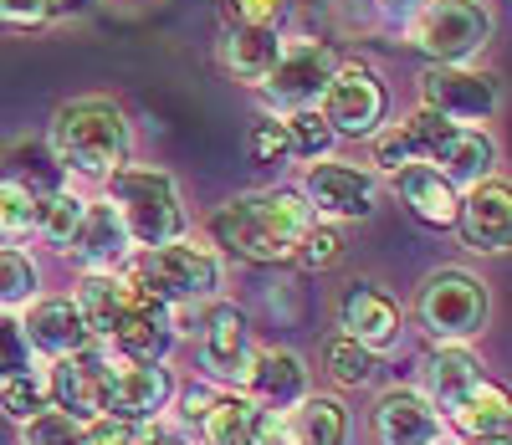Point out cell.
<instances>
[{
    "label": "cell",
    "instance_id": "cell-19",
    "mask_svg": "<svg viewBox=\"0 0 512 445\" xmlns=\"http://www.w3.org/2000/svg\"><path fill=\"white\" fill-rule=\"evenodd\" d=\"M26 333H31L36 348L57 353V359H67V353H77V348L93 343V333H88V323H82V313H77L72 297H41V302L31 307V318H26Z\"/></svg>",
    "mask_w": 512,
    "mask_h": 445
},
{
    "label": "cell",
    "instance_id": "cell-40",
    "mask_svg": "<svg viewBox=\"0 0 512 445\" xmlns=\"http://www.w3.org/2000/svg\"><path fill=\"white\" fill-rule=\"evenodd\" d=\"M52 16V0H0V21L6 26H41Z\"/></svg>",
    "mask_w": 512,
    "mask_h": 445
},
{
    "label": "cell",
    "instance_id": "cell-22",
    "mask_svg": "<svg viewBox=\"0 0 512 445\" xmlns=\"http://www.w3.org/2000/svg\"><path fill=\"white\" fill-rule=\"evenodd\" d=\"M246 389L262 394L267 410H287V405H297V399H308V394H303V389H308V369H303V359H297V353H287V348L256 353Z\"/></svg>",
    "mask_w": 512,
    "mask_h": 445
},
{
    "label": "cell",
    "instance_id": "cell-23",
    "mask_svg": "<svg viewBox=\"0 0 512 445\" xmlns=\"http://www.w3.org/2000/svg\"><path fill=\"white\" fill-rule=\"evenodd\" d=\"M72 246H77V261L82 266H98V272H103V266H113L123 256V246H128L123 215L113 205H88V210H82V226H77Z\"/></svg>",
    "mask_w": 512,
    "mask_h": 445
},
{
    "label": "cell",
    "instance_id": "cell-7",
    "mask_svg": "<svg viewBox=\"0 0 512 445\" xmlns=\"http://www.w3.org/2000/svg\"><path fill=\"white\" fill-rule=\"evenodd\" d=\"M420 98L431 113L451 118V123H472L487 118L502 98V87L492 72H472V67H456V62H436L420 72Z\"/></svg>",
    "mask_w": 512,
    "mask_h": 445
},
{
    "label": "cell",
    "instance_id": "cell-43",
    "mask_svg": "<svg viewBox=\"0 0 512 445\" xmlns=\"http://www.w3.org/2000/svg\"><path fill=\"white\" fill-rule=\"evenodd\" d=\"M472 445H507V435H492V440H472Z\"/></svg>",
    "mask_w": 512,
    "mask_h": 445
},
{
    "label": "cell",
    "instance_id": "cell-38",
    "mask_svg": "<svg viewBox=\"0 0 512 445\" xmlns=\"http://www.w3.org/2000/svg\"><path fill=\"white\" fill-rule=\"evenodd\" d=\"M11 374H26V338L6 313H0V379H11Z\"/></svg>",
    "mask_w": 512,
    "mask_h": 445
},
{
    "label": "cell",
    "instance_id": "cell-41",
    "mask_svg": "<svg viewBox=\"0 0 512 445\" xmlns=\"http://www.w3.org/2000/svg\"><path fill=\"white\" fill-rule=\"evenodd\" d=\"M210 405H216V394H210L205 384H190V389L180 394V415H185V420H205Z\"/></svg>",
    "mask_w": 512,
    "mask_h": 445
},
{
    "label": "cell",
    "instance_id": "cell-15",
    "mask_svg": "<svg viewBox=\"0 0 512 445\" xmlns=\"http://www.w3.org/2000/svg\"><path fill=\"white\" fill-rule=\"evenodd\" d=\"M200 359H205V369L216 374V379H236V384L251 379V364H256V353H251V328H246V318L236 313V307H216V313L205 318Z\"/></svg>",
    "mask_w": 512,
    "mask_h": 445
},
{
    "label": "cell",
    "instance_id": "cell-28",
    "mask_svg": "<svg viewBox=\"0 0 512 445\" xmlns=\"http://www.w3.org/2000/svg\"><path fill=\"white\" fill-rule=\"evenodd\" d=\"M82 210H88V205H82L77 195H67V190L41 195L36 200V231L47 241H57V246H67L77 236V226H82Z\"/></svg>",
    "mask_w": 512,
    "mask_h": 445
},
{
    "label": "cell",
    "instance_id": "cell-42",
    "mask_svg": "<svg viewBox=\"0 0 512 445\" xmlns=\"http://www.w3.org/2000/svg\"><path fill=\"white\" fill-rule=\"evenodd\" d=\"M139 445H180V435H164V430H154V435H144Z\"/></svg>",
    "mask_w": 512,
    "mask_h": 445
},
{
    "label": "cell",
    "instance_id": "cell-34",
    "mask_svg": "<svg viewBox=\"0 0 512 445\" xmlns=\"http://www.w3.org/2000/svg\"><path fill=\"white\" fill-rule=\"evenodd\" d=\"M36 292V266L21 251H0V307H16Z\"/></svg>",
    "mask_w": 512,
    "mask_h": 445
},
{
    "label": "cell",
    "instance_id": "cell-11",
    "mask_svg": "<svg viewBox=\"0 0 512 445\" xmlns=\"http://www.w3.org/2000/svg\"><path fill=\"white\" fill-rule=\"evenodd\" d=\"M328 77H333V57L318 47V41H303V47H282V57H277V67H272V77L262 87H267V98L277 108L303 113V108H313L323 98Z\"/></svg>",
    "mask_w": 512,
    "mask_h": 445
},
{
    "label": "cell",
    "instance_id": "cell-24",
    "mask_svg": "<svg viewBox=\"0 0 512 445\" xmlns=\"http://www.w3.org/2000/svg\"><path fill=\"white\" fill-rule=\"evenodd\" d=\"M128 307H134V287H128V277L98 272L77 292V313H82V323H88V333H98V338H108L118 328V318L128 313Z\"/></svg>",
    "mask_w": 512,
    "mask_h": 445
},
{
    "label": "cell",
    "instance_id": "cell-16",
    "mask_svg": "<svg viewBox=\"0 0 512 445\" xmlns=\"http://www.w3.org/2000/svg\"><path fill=\"white\" fill-rule=\"evenodd\" d=\"M395 190H400L405 210L420 220V226H436V231L456 226L461 200H456V185L446 180V174H436V164H405V169H395Z\"/></svg>",
    "mask_w": 512,
    "mask_h": 445
},
{
    "label": "cell",
    "instance_id": "cell-25",
    "mask_svg": "<svg viewBox=\"0 0 512 445\" xmlns=\"http://www.w3.org/2000/svg\"><path fill=\"white\" fill-rule=\"evenodd\" d=\"M349 435V415L338 399L313 394V399H297V415H292V445H344Z\"/></svg>",
    "mask_w": 512,
    "mask_h": 445
},
{
    "label": "cell",
    "instance_id": "cell-5",
    "mask_svg": "<svg viewBox=\"0 0 512 445\" xmlns=\"http://www.w3.org/2000/svg\"><path fill=\"white\" fill-rule=\"evenodd\" d=\"M487 307H492L487 287L472 272H461V266H441V272H431L420 287V323L441 343L477 338L487 328Z\"/></svg>",
    "mask_w": 512,
    "mask_h": 445
},
{
    "label": "cell",
    "instance_id": "cell-6",
    "mask_svg": "<svg viewBox=\"0 0 512 445\" xmlns=\"http://www.w3.org/2000/svg\"><path fill=\"white\" fill-rule=\"evenodd\" d=\"M492 36V16L482 0H431L415 16V47H425L436 62H466L472 52L487 47Z\"/></svg>",
    "mask_w": 512,
    "mask_h": 445
},
{
    "label": "cell",
    "instance_id": "cell-2",
    "mask_svg": "<svg viewBox=\"0 0 512 445\" xmlns=\"http://www.w3.org/2000/svg\"><path fill=\"white\" fill-rule=\"evenodd\" d=\"M52 159L77 174H113L128 159V118L108 98L62 103L52 118Z\"/></svg>",
    "mask_w": 512,
    "mask_h": 445
},
{
    "label": "cell",
    "instance_id": "cell-36",
    "mask_svg": "<svg viewBox=\"0 0 512 445\" xmlns=\"http://www.w3.org/2000/svg\"><path fill=\"white\" fill-rule=\"evenodd\" d=\"M26 445H77V420L72 415H36V420H26Z\"/></svg>",
    "mask_w": 512,
    "mask_h": 445
},
{
    "label": "cell",
    "instance_id": "cell-3",
    "mask_svg": "<svg viewBox=\"0 0 512 445\" xmlns=\"http://www.w3.org/2000/svg\"><path fill=\"white\" fill-rule=\"evenodd\" d=\"M113 210L123 215V231L139 246H164L180 241L185 231V210L175 195V180L159 169H113Z\"/></svg>",
    "mask_w": 512,
    "mask_h": 445
},
{
    "label": "cell",
    "instance_id": "cell-26",
    "mask_svg": "<svg viewBox=\"0 0 512 445\" xmlns=\"http://www.w3.org/2000/svg\"><path fill=\"white\" fill-rule=\"evenodd\" d=\"M456 425L472 435V440H492V435H507V394L492 389V384H477L472 394L456 405Z\"/></svg>",
    "mask_w": 512,
    "mask_h": 445
},
{
    "label": "cell",
    "instance_id": "cell-21",
    "mask_svg": "<svg viewBox=\"0 0 512 445\" xmlns=\"http://www.w3.org/2000/svg\"><path fill=\"white\" fill-rule=\"evenodd\" d=\"M431 164H441L436 174H446L451 185H482L487 174H492V164H497V149H492V139L482 128H451V139L436 149V159Z\"/></svg>",
    "mask_w": 512,
    "mask_h": 445
},
{
    "label": "cell",
    "instance_id": "cell-12",
    "mask_svg": "<svg viewBox=\"0 0 512 445\" xmlns=\"http://www.w3.org/2000/svg\"><path fill=\"white\" fill-rule=\"evenodd\" d=\"M103 364H108V353L88 343V348L67 353V359H57V369L47 379V394L57 399V410L72 415L77 425L103 415Z\"/></svg>",
    "mask_w": 512,
    "mask_h": 445
},
{
    "label": "cell",
    "instance_id": "cell-32",
    "mask_svg": "<svg viewBox=\"0 0 512 445\" xmlns=\"http://www.w3.org/2000/svg\"><path fill=\"white\" fill-rule=\"evenodd\" d=\"M47 384H41V379H31V374H11L6 379V389H0V405H6V415L11 420H36V415H47Z\"/></svg>",
    "mask_w": 512,
    "mask_h": 445
},
{
    "label": "cell",
    "instance_id": "cell-1",
    "mask_svg": "<svg viewBox=\"0 0 512 445\" xmlns=\"http://www.w3.org/2000/svg\"><path fill=\"white\" fill-rule=\"evenodd\" d=\"M308 226H313V210L297 190H262V195L226 200L210 220L216 241L241 261H287Z\"/></svg>",
    "mask_w": 512,
    "mask_h": 445
},
{
    "label": "cell",
    "instance_id": "cell-4",
    "mask_svg": "<svg viewBox=\"0 0 512 445\" xmlns=\"http://www.w3.org/2000/svg\"><path fill=\"white\" fill-rule=\"evenodd\" d=\"M134 282L139 292H149L154 302H185V297H205L216 292L221 266L205 246H185V241H164V246H144V256L134 261Z\"/></svg>",
    "mask_w": 512,
    "mask_h": 445
},
{
    "label": "cell",
    "instance_id": "cell-18",
    "mask_svg": "<svg viewBox=\"0 0 512 445\" xmlns=\"http://www.w3.org/2000/svg\"><path fill=\"white\" fill-rule=\"evenodd\" d=\"M477 384H482V364L466 348H436V353H425V364H420V389H425L420 399H425V405L456 410Z\"/></svg>",
    "mask_w": 512,
    "mask_h": 445
},
{
    "label": "cell",
    "instance_id": "cell-30",
    "mask_svg": "<svg viewBox=\"0 0 512 445\" xmlns=\"http://www.w3.org/2000/svg\"><path fill=\"white\" fill-rule=\"evenodd\" d=\"M323 359H328L333 384H344V389H359V384L374 379V353H369L364 343H354V338H333V343L323 348Z\"/></svg>",
    "mask_w": 512,
    "mask_h": 445
},
{
    "label": "cell",
    "instance_id": "cell-8",
    "mask_svg": "<svg viewBox=\"0 0 512 445\" xmlns=\"http://www.w3.org/2000/svg\"><path fill=\"white\" fill-rule=\"evenodd\" d=\"M384 118V87L374 77V67L364 62H344V67H333L328 87H323V123L333 133H374Z\"/></svg>",
    "mask_w": 512,
    "mask_h": 445
},
{
    "label": "cell",
    "instance_id": "cell-33",
    "mask_svg": "<svg viewBox=\"0 0 512 445\" xmlns=\"http://www.w3.org/2000/svg\"><path fill=\"white\" fill-rule=\"evenodd\" d=\"M287 128V144H292V154H303V159H318V154H328V144H333V128L323 123V113H297L292 123H282Z\"/></svg>",
    "mask_w": 512,
    "mask_h": 445
},
{
    "label": "cell",
    "instance_id": "cell-13",
    "mask_svg": "<svg viewBox=\"0 0 512 445\" xmlns=\"http://www.w3.org/2000/svg\"><path fill=\"white\" fill-rule=\"evenodd\" d=\"M456 226H461L466 251H502L512 241V190L502 180L472 185V195L456 210Z\"/></svg>",
    "mask_w": 512,
    "mask_h": 445
},
{
    "label": "cell",
    "instance_id": "cell-27",
    "mask_svg": "<svg viewBox=\"0 0 512 445\" xmlns=\"http://www.w3.org/2000/svg\"><path fill=\"white\" fill-rule=\"evenodd\" d=\"M251 420H256L251 399H216V405L205 410L200 425H205V440H210V445H246Z\"/></svg>",
    "mask_w": 512,
    "mask_h": 445
},
{
    "label": "cell",
    "instance_id": "cell-14",
    "mask_svg": "<svg viewBox=\"0 0 512 445\" xmlns=\"http://www.w3.org/2000/svg\"><path fill=\"white\" fill-rule=\"evenodd\" d=\"M338 323H344L354 343H364L369 353L374 348H390L400 338V307L395 297H384L374 282H354L344 297H338Z\"/></svg>",
    "mask_w": 512,
    "mask_h": 445
},
{
    "label": "cell",
    "instance_id": "cell-10",
    "mask_svg": "<svg viewBox=\"0 0 512 445\" xmlns=\"http://www.w3.org/2000/svg\"><path fill=\"white\" fill-rule=\"evenodd\" d=\"M303 200H308V210H323L333 220H364V215H374V180L354 164L323 159V164L308 169Z\"/></svg>",
    "mask_w": 512,
    "mask_h": 445
},
{
    "label": "cell",
    "instance_id": "cell-39",
    "mask_svg": "<svg viewBox=\"0 0 512 445\" xmlns=\"http://www.w3.org/2000/svg\"><path fill=\"white\" fill-rule=\"evenodd\" d=\"M226 11H231L236 26H272L287 11V0H231Z\"/></svg>",
    "mask_w": 512,
    "mask_h": 445
},
{
    "label": "cell",
    "instance_id": "cell-31",
    "mask_svg": "<svg viewBox=\"0 0 512 445\" xmlns=\"http://www.w3.org/2000/svg\"><path fill=\"white\" fill-rule=\"evenodd\" d=\"M292 261L303 266V272H328V266L344 261V236L328 231V226H308L292 246Z\"/></svg>",
    "mask_w": 512,
    "mask_h": 445
},
{
    "label": "cell",
    "instance_id": "cell-29",
    "mask_svg": "<svg viewBox=\"0 0 512 445\" xmlns=\"http://www.w3.org/2000/svg\"><path fill=\"white\" fill-rule=\"evenodd\" d=\"M31 226H36V190L6 174L0 180V241H21Z\"/></svg>",
    "mask_w": 512,
    "mask_h": 445
},
{
    "label": "cell",
    "instance_id": "cell-44",
    "mask_svg": "<svg viewBox=\"0 0 512 445\" xmlns=\"http://www.w3.org/2000/svg\"><path fill=\"white\" fill-rule=\"evenodd\" d=\"M431 445H451V440H431Z\"/></svg>",
    "mask_w": 512,
    "mask_h": 445
},
{
    "label": "cell",
    "instance_id": "cell-9",
    "mask_svg": "<svg viewBox=\"0 0 512 445\" xmlns=\"http://www.w3.org/2000/svg\"><path fill=\"white\" fill-rule=\"evenodd\" d=\"M169 399V374L154 359H108L103 364V415L118 420H149Z\"/></svg>",
    "mask_w": 512,
    "mask_h": 445
},
{
    "label": "cell",
    "instance_id": "cell-20",
    "mask_svg": "<svg viewBox=\"0 0 512 445\" xmlns=\"http://www.w3.org/2000/svg\"><path fill=\"white\" fill-rule=\"evenodd\" d=\"M277 57H282V41H277L272 26H231L226 41H221L226 72H231L236 82H251V87H262V82L272 77Z\"/></svg>",
    "mask_w": 512,
    "mask_h": 445
},
{
    "label": "cell",
    "instance_id": "cell-35",
    "mask_svg": "<svg viewBox=\"0 0 512 445\" xmlns=\"http://www.w3.org/2000/svg\"><path fill=\"white\" fill-rule=\"evenodd\" d=\"M77 445H139V425L118 415H93L77 425Z\"/></svg>",
    "mask_w": 512,
    "mask_h": 445
},
{
    "label": "cell",
    "instance_id": "cell-37",
    "mask_svg": "<svg viewBox=\"0 0 512 445\" xmlns=\"http://www.w3.org/2000/svg\"><path fill=\"white\" fill-rule=\"evenodd\" d=\"M292 154V144H287V128L282 123H256L251 128V159L256 164H282Z\"/></svg>",
    "mask_w": 512,
    "mask_h": 445
},
{
    "label": "cell",
    "instance_id": "cell-17",
    "mask_svg": "<svg viewBox=\"0 0 512 445\" xmlns=\"http://www.w3.org/2000/svg\"><path fill=\"white\" fill-rule=\"evenodd\" d=\"M374 440L379 445H431V440H441V420L420 394L390 389L374 405Z\"/></svg>",
    "mask_w": 512,
    "mask_h": 445
}]
</instances>
